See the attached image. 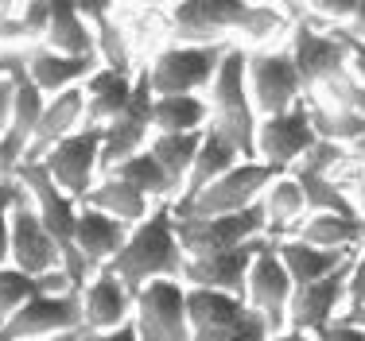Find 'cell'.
Masks as SVG:
<instances>
[{
  "label": "cell",
  "instance_id": "1",
  "mask_svg": "<svg viewBox=\"0 0 365 341\" xmlns=\"http://www.w3.org/2000/svg\"><path fill=\"white\" fill-rule=\"evenodd\" d=\"M168 23L175 43H264L292 31L276 0H179L168 8Z\"/></svg>",
  "mask_w": 365,
  "mask_h": 341
},
{
  "label": "cell",
  "instance_id": "2",
  "mask_svg": "<svg viewBox=\"0 0 365 341\" xmlns=\"http://www.w3.org/2000/svg\"><path fill=\"white\" fill-rule=\"evenodd\" d=\"M106 268L133 295L144 283H152V279H182V272H187V252L179 244L171 202H160L144 221H136L128 229V241L120 244V252Z\"/></svg>",
  "mask_w": 365,
  "mask_h": 341
},
{
  "label": "cell",
  "instance_id": "3",
  "mask_svg": "<svg viewBox=\"0 0 365 341\" xmlns=\"http://www.w3.org/2000/svg\"><path fill=\"white\" fill-rule=\"evenodd\" d=\"M206 101H210V125L218 128L222 136L233 140L245 159H257V105L249 98V78H245V43H233L225 51L218 74H214L210 90H206Z\"/></svg>",
  "mask_w": 365,
  "mask_h": 341
},
{
  "label": "cell",
  "instance_id": "4",
  "mask_svg": "<svg viewBox=\"0 0 365 341\" xmlns=\"http://www.w3.org/2000/svg\"><path fill=\"white\" fill-rule=\"evenodd\" d=\"M12 174L20 179V187L28 190V198H31V206H36V214L43 217L47 233L55 237L58 252H63V272L71 276L74 287H82L86 279H90V268H86V260L78 256V248H74L78 198L66 194V190L47 174V167H43V163H20V167H16Z\"/></svg>",
  "mask_w": 365,
  "mask_h": 341
},
{
  "label": "cell",
  "instance_id": "5",
  "mask_svg": "<svg viewBox=\"0 0 365 341\" xmlns=\"http://www.w3.org/2000/svg\"><path fill=\"white\" fill-rule=\"evenodd\" d=\"M230 47L233 43H171V47H163L144 66L152 93L155 98H163V93H206Z\"/></svg>",
  "mask_w": 365,
  "mask_h": 341
},
{
  "label": "cell",
  "instance_id": "6",
  "mask_svg": "<svg viewBox=\"0 0 365 341\" xmlns=\"http://www.w3.org/2000/svg\"><path fill=\"white\" fill-rule=\"evenodd\" d=\"M280 174V167H272V163H260V159H241L233 163L225 174L210 182V187H202L195 198H187V202H171L175 214H198V217H214V214H237V209H249L260 202V194H264V187Z\"/></svg>",
  "mask_w": 365,
  "mask_h": 341
},
{
  "label": "cell",
  "instance_id": "7",
  "mask_svg": "<svg viewBox=\"0 0 365 341\" xmlns=\"http://www.w3.org/2000/svg\"><path fill=\"white\" fill-rule=\"evenodd\" d=\"M175 233H179V244L187 256H210V252H225L245 241L268 237V221L257 202L249 209H237V214H214V217L175 214Z\"/></svg>",
  "mask_w": 365,
  "mask_h": 341
},
{
  "label": "cell",
  "instance_id": "8",
  "mask_svg": "<svg viewBox=\"0 0 365 341\" xmlns=\"http://www.w3.org/2000/svg\"><path fill=\"white\" fill-rule=\"evenodd\" d=\"M0 63L12 74V112H8V125L0 132V171L12 174L31 147V136H36L39 117L47 109V93L31 82V74H28L20 55H0Z\"/></svg>",
  "mask_w": 365,
  "mask_h": 341
},
{
  "label": "cell",
  "instance_id": "9",
  "mask_svg": "<svg viewBox=\"0 0 365 341\" xmlns=\"http://www.w3.org/2000/svg\"><path fill=\"white\" fill-rule=\"evenodd\" d=\"M245 78H249V98L257 105V117H276V112L292 109V105L307 98L288 47L245 51Z\"/></svg>",
  "mask_w": 365,
  "mask_h": 341
},
{
  "label": "cell",
  "instance_id": "10",
  "mask_svg": "<svg viewBox=\"0 0 365 341\" xmlns=\"http://www.w3.org/2000/svg\"><path fill=\"white\" fill-rule=\"evenodd\" d=\"M82 330V291H39L0 326V341H47Z\"/></svg>",
  "mask_w": 365,
  "mask_h": 341
},
{
  "label": "cell",
  "instance_id": "11",
  "mask_svg": "<svg viewBox=\"0 0 365 341\" xmlns=\"http://www.w3.org/2000/svg\"><path fill=\"white\" fill-rule=\"evenodd\" d=\"M133 326L140 341H190L187 283L182 279H152L136 291Z\"/></svg>",
  "mask_w": 365,
  "mask_h": 341
},
{
  "label": "cell",
  "instance_id": "12",
  "mask_svg": "<svg viewBox=\"0 0 365 341\" xmlns=\"http://www.w3.org/2000/svg\"><path fill=\"white\" fill-rule=\"evenodd\" d=\"M284 47H288V55H292L295 70H299L307 93L350 70V39H346L342 28L323 31V28H315V23H292Z\"/></svg>",
  "mask_w": 365,
  "mask_h": 341
},
{
  "label": "cell",
  "instance_id": "13",
  "mask_svg": "<svg viewBox=\"0 0 365 341\" xmlns=\"http://www.w3.org/2000/svg\"><path fill=\"white\" fill-rule=\"evenodd\" d=\"M101 136H106V125H82L78 132L58 140V144L39 159L51 179H55L71 198H78V202L90 194L98 174H101Z\"/></svg>",
  "mask_w": 365,
  "mask_h": 341
},
{
  "label": "cell",
  "instance_id": "14",
  "mask_svg": "<svg viewBox=\"0 0 365 341\" xmlns=\"http://www.w3.org/2000/svg\"><path fill=\"white\" fill-rule=\"evenodd\" d=\"M8 264L36 279L63 272V252H58L55 237L47 233L43 217L36 214L28 190H24V198L8 214Z\"/></svg>",
  "mask_w": 365,
  "mask_h": 341
},
{
  "label": "cell",
  "instance_id": "15",
  "mask_svg": "<svg viewBox=\"0 0 365 341\" xmlns=\"http://www.w3.org/2000/svg\"><path fill=\"white\" fill-rule=\"evenodd\" d=\"M152 82H148V70H136V90L133 101L117 112V117L106 125V136H101V171H113L117 163H125L128 155L144 152L148 140H152Z\"/></svg>",
  "mask_w": 365,
  "mask_h": 341
},
{
  "label": "cell",
  "instance_id": "16",
  "mask_svg": "<svg viewBox=\"0 0 365 341\" xmlns=\"http://www.w3.org/2000/svg\"><path fill=\"white\" fill-rule=\"evenodd\" d=\"M315 140L319 136H315V125H311V105H307V98H303L299 105L276 112V117H260V125H257V159L288 171Z\"/></svg>",
  "mask_w": 365,
  "mask_h": 341
},
{
  "label": "cell",
  "instance_id": "17",
  "mask_svg": "<svg viewBox=\"0 0 365 341\" xmlns=\"http://www.w3.org/2000/svg\"><path fill=\"white\" fill-rule=\"evenodd\" d=\"M292 276L288 268H284V260L276 256V241H268L264 248L253 256V264H249V276H245V307L260 310L268 318V326L284 330L288 326V303H292Z\"/></svg>",
  "mask_w": 365,
  "mask_h": 341
},
{
  "label": "cell",
  "instance_id": "18",
  "mask_svg": "<svg viewBox=\"0 0 365 341\" xmlns=\"http://www.w3.org/2000/svg\"><path fill=\"white\" fill-rule=\"evenodd\" d=\"M346 276H350V264H342L338 272L315 279V283L295 287L288 303V326L307 330V334H323L327 326H334L346 310Z\"/></svg>",
  "mask_w": 365,
  "mask_h": 341
},
{
  "label": "cell",
  "instance_id": "19",
  "mask_svg": "<svg viewBox=\"0 0 365 341\" xmlns=\"http://www.w3.org/2000/svg\"><path fill=\"white\" fill-rule=\"evenodd\" d=\"M272 237H257L245 241L237 248H225V252H210V256H187V272H182V283L187 287H214V291H230L245 299V276L253 256Z\"/></svg>",
  "mask_w": 365,
  "mask_h": 341
},
{
  "label": "cell",
  "instance_id": "20",
  "mask_svg": "<svg viewBox=\"0 0 365 341\" xmlns=\"http://www.w3.org/2000/svg\"><path fill=\"white\" fill-rule=\"evenodd\" d=\"M78 291H82V330H117L133 318L136 295L109 268H98Z\"/></svg>",
  "mask_w": 365,
  "mask_h": 341
},
{
  "label": "cell",
  "instance_id": "21",
  "mask_svg": "<svg viewBox=\"0 0 365 341\" xmlns=\"http://www.w3.org/2000/svg\"><path fill=\"white\" fill-rule=\"evenodd\" d=\"M128 229H133V225H125V221H117V217L101 214V209H93V206H82V202H78L74 248H78V256L86 260L90 276L98 272V268H106L109 260L120 252V244L128 241Z\"/></svg>",
  "mask_w": 365,
  "mask_h": 341
},
{
  "label": "cell",
  "instance_id": "22",
  "mask_svg": "<svg viewBox=\"0 0 365 341\" xmlns=\"http://www.w3.org/2000/svg\"><path fill=\"white\" fill-rule=\"evenodd\" d=\"M24 66H28L31 82L51 98V93H63V90L82 85L86 78L101 66V58H93V55H63V51L39 43V47H31L28 55H24Z\"/></svg>",
  "mask_w": 365,
  "mask_h": 341
},
{
  "label": "cell",
  "instance_id": "23",
  "mask_svg": "<svg viewBox=\"0 0 365 341\" xmlns=\"http://www.w3.org/2000/svg\"><path fill=\"white\" fill-rule=\"evenodd\" d=\"M86 125V90L74 85V90H63V93H51L47 98V109L39 117V128L31 136V147L24 155V163H39L58 140H66L71 132Z\"/></svg>",
  "mask_w": 365,
  "mask_h": 341
},
{
  "label": "cell",
  "instance_id": "24",
  "mask_svg": "<svg viewBox=\"0 0 365 341\" xmlns=\"http://www.w3.org/2000/svg\"><path fill=\"white\" fill-rule=\"evenodd\" d=\"M276 241V256L284 260L292 283H315L330 272H338L342 264H350L358 248H319V244H307L299 237H272Z\"/></svg>",
  "mask_w": 365,
  "mask_h": 341
},
{
  "label": "cell",
  "instance_id": "25",
  "mask_svg": "<svg viewBox=\"0 0 365 341\" xmlns=\"http://www.w3.org/2000/svg\"><path fill=\"white\" fill-rule=\"evenodd\" d=\"M82 90H86V125H109L133 101L136 74L133 70H117V66H98L82 82Z\"/></svg>",
  "mask_w": 365,
  "mask_h": 341
},
{
  "label": "cell",
  "instance_id": "26",
  "mask_svg": "<svg viewBox=\"0 0 365 341\" xmlns=\"http://www.w3.org/2000/svg\"><path fill=\"white\" fill-rule=\"evenodd\" d=\"M43 43L63 55H93L98 58V35L90 20L78 12L74 0H47V35Z\"/></svg>",
  "mask_w": 365,
  "mask_h": 341
},
{
  "label": "cell",
  "instance_id": "27",
  "mask_svg": "<svg viewBox=\"0 0 365 341\" xmlns=\"http://www.w3.org/2000/svg\"><path fill=\"white\" fill-rule=\"evenodd\" d=\"M241 159H245V155L233 147V140L222 136L214 125H206L202 128V144H198V155H195V167H190V179H187V187H182V194L175 198V202L195 198L202 187H210L218 174H225L233 163H241Z\"/></svg>",
  "mask_w": 365,
  "mask_h": 341
},
{
  "label": "cell",
  "instance_id": "28",
  "mask_svg": "<svg viewBox=\"0 0 365 341\" xmlns=\"http://www.w3.org/2000/svg\"><path fill=\"white\" fill-rule=\"evenodd\" d=\"M260 209H264L268 221V237H288L295 225L307 217V198H303V187L292 179L288 171H280L260 194Z\"/></svg>",
  "mask_w": 365,
  "mask_h": 341
},
{
  "label": "cell",
  "instance_id": "29",
  "mask_svg": "<svg viewBox=\"0 0 365 341\" xmlns=\"http://www.w3.org/2000/svg\"><path fill=\"white\" fill-rule=\"evenodd\" d=\"M319 248H365V225L358 217H342V214H327V209H311L299 225L288 233Z\"/></svg>",
  "mask_w": 365,
  "mask_h": 341
},
{
  "label": "cell",
  "instance_id": "30",
  "mask_svg": "<svg viewBox=\"0 0 365 341\" xmlns=\"http://www.w3.org/2000/svg\"><path fill=\"white\" fill-rule=\"evenodd\" d=\"M82 206H93V209H101V214L117 217V221H125V225H136V221H144L160 202L144 198L140 190L128 187L125 179H117V174H106L101 182H93V190L82 198Z\"/></svg>",
  "mask_w": 365,
  "mask_h": 341
},
{
  "label": "cell",
  "instance_id": "31",
  "mask_svg": "<svg viewBox=\"0 0 365 341\" xmlns=\"http://www.w3.org/2000/svg\"><path fill=\"white\" fill-rule=\"evenodd\" d=\"M210 125L206 93H163L152 98V132H202Z\"/></svg>",
  "mask_w": 365,
  "mask_h": 341
},
{
  "label": "cell",
  "instance_id": "32",
  "mask_svg": "<svg viewBox=\"0 0 365 341\" xmlns=\"http://www.w3.org/2000/svg\"><path fill=\"white\" fill-rule=\"evenodd\" d=\"M198 144H202V132H152V140H148V152L155 155V163H160L163 174L171 179L175 198L182 194V187H187V179H190Z\"/></svg>",
  "mask_w": 365,
  "mask_h": 341
},
{
  "label": "cell",
  "instance_id": "33",
  "mask_svg": "<svg viewBox=\"0 0 365 341\" xmlns=\"http://www.w3.org/2000/svg\"><path fill=\"white\" fill-rule=\"evenodd\" d=\"M245 310V299L230 291H214V287H187V318L190 334H206V330L230 326L237 314Z\"/></svg>",
  "mask_w": 365,
  "mask_h": 341
},
{
  "label": "cell",
  "instance_id": "34",
  "mask_svg": "<svg viewBox=\"0 0 365 341\" xmlns=\"http://www.w3.org/2000/svg\"><path fill=\"white\" fill-rule=\"evenodd\" d=\"M71 287L74 283H71V276H66V272L36 279V276L20 272V268L4 264V268H0V326H4V322L24 307L31 295H39V291H71Z\"/></svg>",
  "mask_w": 365,
  "mask_h": 341
},
{
  "label": "cell",
  "instance_id": "35",
  "mask_svg": "<svg viewBox=\"0 0 365 341\" xmlns=\"http://www.w3.org/2000/svg\"><path fill=\"white\" fill-rule=\"evenodd\" d=\"M109 174L125 179L128 187H136L144 198H152V202H175V187H171V179L163 174V167L155 163V155L148 152V147L136 155H128L125 163H117Z\"/></svg>",
  "mask_w": 365,
  "mask_h": 341
},
{
  "label": "cell",
  "instance_id": "36",
  "mask_svg": "<svg viewBox=\"0 0 365 341\" xmlns=\"http://www.w3.org/2000/svg\"><path fill=\"white\" fill-rule=\"evenodd\" d=\"M307 105H311V125H315L319 140H334V144L350 147L354 140L365 136V120L354 109L327 105V101H315V98H307Z\"/></svg>",
  "mask_w": 365,
  "mask_h": 341
},
{
  "label": "cell",
  "instance_id": "37",
  "mask_svg": "<svg viewBox=\"0 0 365 341\" xmlns=\"http://www.w3.org/2000/svg\"><path fill=\"white\" fill-rule=\"evenodd\" d=\"M346 167H354L350 147L334 144V140H315V144H311L288 171L292 174H327V179H342Z\"/></svg>",
  "mask_w": 365,
  "mask_h": 341
},
{
  "label": "cell",
  "instance_id": "38",
  "mask_svg": "<svg viewBox=\"0 0 365 341\" xmlns=\"http://www.w3.org/2000/svg\"><path fill=\"white\" fill-rule=\"evenodd\" d=\"M268 337H272V326H268V318L253 307H245L230 326L206 330V334H190V341H268Z\"/></svg>",
  "mask_w": 365,
  "mask_h": 341
},
{
  "label": "cell",
  "instance_id": "39",
  "mask_svg": "<svg viewBox=\"0 0 365 341\" xmlns=\"http://www.w3.org/2000/svg\"><path fill=\"white\" fill-rule=\"evenodd\" d=\"M93 35H98V58L101 66H117V70H133V63H128V43H125V31H120V23L113 20H101L98 28H93Z\"/></svg>",
  "mask_w": 365,
  "mask_h": 341
},
{
  "label": "cell",
  "instance_id": "40",
  "mask_svg": "<svg viewBox=\"0 0 365 341\" xmlns=\"http://www.w3.org/2000/svg\"><path fill=\"white\" fill-rule=\"evenodd\" d=\"M342 322H365V248H358V252H354V260H350Z\"/></svg>",
  "mask_w": 365,
  "mask_h": 341
},
{
  "label": "cell",
  "instance_id": "41",
  "mask_svg": "<svg viewBox=\"0 0 365 341\" xmlns=\"http://www.w3.org/2000/svg\"><path fill=\"white\" fill-rule=\"evenodd\" d=\"M24 198V187L16 174H0V268L8 264V214Z\"/></svg>",
  "mask_w": 365,
  "mask_h": 341
},
{
  "label": "cell",
  "instance_id": "42",
  "mask_svg": "<svg viewBox=\"0 0 365 341\" xmlns=\"http://www.w3.org/2000/svg\"><path fill=\"white\" fill-rule=\"evenodd\" d=\"M358 4H361V0H311L307 8H311V12H319L323 20H330L334 28H342V23L354 16V8H358Z\"/></svg>",
  "mask_w": 365,
  "mask_h": 341
},
{
  "label": "cell",
  "instance_id": "43",
  "mask_svg": "<svg viewBox=\"0 0 365 341\" xmlns=\"http://www.w3.org/2000/svg\"><path fill=\"white\" fill-rule=\"evenodd\" d=\"M71 341H140V337H136V326H133V318H128L125 326H117V330H74Z\"/></svg>",
  "mask_w": 365,
  "mask_h": 341
},
{
  "label": "cell",
  "instance_id": "44",
  "mask_svg": "<svg viewBox=\"0 0 365 341\" xmlns=\"http://www.w3.org/2000/svg\"><path fill=\"white\" fill-rule=\"evenodd\" d=\"M74 4H78V12L90 20V28H98L101 20H109V16H113V8H117L120 0H74Z\"/></svg>",
  "mask_w": 365,
  "mask_h": 341
},
{
  "label": "cell",
  "instance_id": "45",
  "mask_svg": "<svg viewBox=\"0 0 365 341\" xmlns=\"http://www.w3.org/2000/svg\"><path fill=\"white\" fill-rule=\"evenodd\" d=\"M319 337H323V341H365V326H354V322L338 318L334 326H327Z\"/></svg>",
  "mask_w": 365,
  "mask_h": 341
},
{
  "label": "cell",
  "instance_id": "46",
  "mask_svg": "<svg viewBox=\"0 0 365 341\" xmlns=\"http://www.w3.org/2000/svg\"><path fill=\"white\" fill-rule=\"evenodd\" d=\"M8 112H12V74L0 63V132H4V125H8Z\"/></svg>",
  "mask_w": 365,
  "mask_h": 341
},
{
  "label": "cell",
  "instance_id": "47",
  "mask_svg": "<svg viewBox=\"0 0 365 341\" xmlns=\"http://www.w3.org/2000/svg\"><path fill=\"white\" fill-rule=\"evenodd\" d=\"M342 31L350 35V39H358V43H365V0H361L358 8H354V16H350V20L342 23Z\"/></svg>",
  "mask_w": 365,
  "mask_h": 341
},
{
  "label": "cell",
  "instance_id": "48",
  "mask_svg": "<svg viewBox=\"0 0 365 341\" xmlns=\"http://www.w3.org/2000/svg\"><path fill=\"white\" fill-rule=\"evenodd\" d=\"M350 39V35H346ZM350 74L358 78V82H365V43L350 39Z\"/></svg>",
  "mask_w": 365,
  "mask_h": 341
},
{
  "label": "cell",
  "instance_id": "49",
  "mask_svg": "<svg viewBox=\"0 0 365 341\" xmlns=\"http://www.w3.org/2000/svg\"><path fill=\"white\" fill-rule=\"evenodd\" d=\"M350 198H354V209H358V217L365 225V174H354L350 179Z\"/></svg>",
  "mask_w": 365,
  "mask_h": 341
},
{
  "label": "cell",
  "instance_id": "50",
  "mask_svg": "<svg viewBox=\"0 0 365 341\" xmlns=\"http://www.w3.org/2000/svg\"><path fill=\"white\" fill-rule=\"evenodd\" d=\"M268 341H323L319 334H307V330H292V326H284V330H276Z\"/></svg>",
  "mask_w": 365,
  "mask_h": 341
},
{
  "label": "cell",
  "instance_id": "51",
  "mask_svg": "<svg viewBox=\"0 0 365 341\" xmlns=\"http://www.w3.org/2000/svg\"><path fill=\"white\" fill-rule=\"evenodd\" d=\"M350 163H354V171H358V174H365V136L350 144Z\"/></svg>",
  "mask_w": 365,
  "mask_h": 341
},
{
  "label": "cell",
  "instance_id": "52",
  "mask_svg": "<svg viewBox=\"0 0 365 341\" xmlns=\"http://www.w3.org/2000/svg\"><path fill=\"white\" fill-rule=\"evenodd\" d=\"M140 4H148V8H171V4H179V0H140Z\"/></svg>",
  "mask_w": 365,
  "mask_h": 341
},
{
  "label": "cell",
  "instance_id": "53",
  "mask_svg": "<svg viewBox=\"0 0 365 341\" xmlns=\"http://www.w3.org/2000/svg\"><path fill=\"white\" fill-rule=\"evenodd\" d=\"M47 341H71V334H63V337H47Z\"/></svg>",
  "mask_w": 365,
  "mask_h": 341
},
{
  "label": "cell",
  "instance_id": "54",
  "mask_svg": "<svg viewBox=\"0 0 365 341\" xmlns=\"http://www.w3.org/2000/svg\"><path fill=\"white\" fill-rule=\"evenodd\" d=\"M299 4H311V0H299Z\"/></svg>",
  "mask_w": 365,
  "mask_h": 341
},
{
  "label": "cell",
  "instance_id": "55",
  "mask_svg": "<svg viewBox=\"0 0 365 341\" xmlns=\"http://www.w3.org/2000/svg\"><path fill=\"white\" fill-rule=\"evenodd\" d=\"M0 174H4V171H0Z\"/></svg>",
  "mask_w": 365,
  "mask_h": 341
}]
</instances>
